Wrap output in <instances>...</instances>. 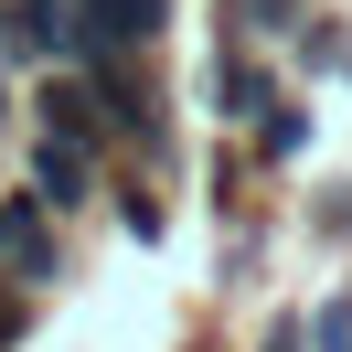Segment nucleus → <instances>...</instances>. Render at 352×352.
Returning a JSON list of instances; mask_svg holds the SVG:
<instances>
[{"instance_id":"1","label":"nucleus","mask_w":352,"mask_h":352,"mask_svg":"<svg viewBox=\"0 0 352 352\" xmlns=\"http://www.w3.org/2000/svg\"><path fill=\"white\" fill-rule=\"evenodd\" d=\"M22 192L43 203L54 224H86L96 203H107V150H86V139H54V129H32V150H22Z\"/></svg>"},{"instance_id":"2","label":"nucleus","mask_w":352,"mask_h":352,"mask_svg":"<svg viewBox=\"0 0 352 352\" xmlns=\"http://www.w3.org/2000/svg\"><path fill=\"white\" fill-rule=\"evenodd\" d=\"M160 32H171V0H75L65 65H129V54H160Z\"/></svg>"},{"instance_id":"3","label":"nucleus","mask_w":352,"mask_h":352,"mask_svg":"<svg viewBox=\"0 0 352 352\" xmlns=\"http://www.w3.org/2000/svg\"><path fill=\"white\" fill-rule=\"evenodd\" d=\"M75 267V245H65V224L43 214V203L32 192H0V278L11 288H32V299H43L54 278H65Z\"/></svg>"},{"instance_id":"4","label":"nucleus","mask_w":352,"mask_h":352,"mask_svg":"<svg viewBox=\"0 0 352 352\" xmlns=\"http://www.w3.org/2000/svg\"><path fill=\"white\" fill-rule=\"evenodd\" d=\"M203 86H214V118H224V129H235V139L256 129L267 107H288V75L267 65L256 43H214V75H203Z\"/></svg>"},{"instance_id":"5","label":"nucleus","mask_w":352,"mask_h":352,"mask_svg":"<svg viewBox=\"0 0 352 352\" xmlns=\"http://www.w3.org/2000/svg\"><path fill=\"white\" fill-rule=\"evenodd\" d=\"M75 54V0H0V65L54 75Z\"/></svg>"},{"instance_id":"6","label":"nucleus","mask_w":352,"mask_h":352,"mask_svg":"<svg viewBox=\"0 0 352 352\" xmlns=\"http://www.w3.org/2000/svg\"><path fill=\"white\" fill-rule=\"evenodd\" d=\"M107 203H118V224H129L139 245H160L171 203H160V171H150V160H107Z\"/></svg>"},{"instance_id":"7","label":"nucleus","mask_w":352,"mask_h":352,"mask_svg":"<svg viewBox=\"0 0 352 352\" xmlns=\"http://www.w3.org/2000/svg\"><path fill=\"white\" fill-rule=\"evenodd\" d=\"M299 22H309V0H224V43H256V54L299 43Z\"/></svg>"},{"instance_id":"8","label":"nucleus","mask_w":352,"mask_h":352,"mask_svg":"<svg viewBox=\"0 0 352 352\" xmlns=\"http://www.w3.org/2000/svg\"><path fill=\"white\" fill-rule=\"evenodd\" d=\"M288 65H299V75H352V22H342V11H309L299 43H288Z\"/></svg>"},{"instance_id":"9","label":"nucleus","mask_w":352,"mask_h":352,"mask_svg":"<svg viewBox=\"0 0 352 352\" xmlns=\"http://www.w3.org/2000/svg\"><path fill=\"white\" fill-rule=\"evenodd\" d=\"M245 150H256V160H299V150H309V107H299V96H288V107H267L256 129H245Z\"/></svg>"},{"instance_id":"10","label":"nucleus","mask_w":352,"mask_h":352,"mask_svg":"<svg viewBox=\"0 0 352 352\" xmlns=\"http://www.w3.org/2000/svg\"><path fill=\"white\" fill-rule=\"evenodd\" d=\"M309 352H352V288H331V299L309 309Z\"/></svg>"},{"instance_id":"11","label":"nucleus","mask_w":352,"mask_h":352,"mask_svg":"<svg viewBox=\"0 0 352 352\" xmlns=\"http://www.w3.org/2000/svg\"><path fill=\"white\" fill-rule=\"evenodd\" d=\"M309 224H320V235H342V245H352V182H331V192L309 203Z\"/></svg>"},{"instance_id":"12","label":"nucleus","mask_w":352,"mask_h":352,"mask_svg":"<svg viewBox=\"0 0 352 352\" xmlns=\"http://www.w3.org/2000/svg\"><path fill=\"white\" fill-rule=\"evenodd\" d=\"M22 107H32V96H22V65H0V139L22 129Z\"/></svg>"},{"instance_id":"13","label":"nucleus","mask_w":352,"mask_h":352,"mask_svg":"<svg viewBox=\"0 0 352 352\" xmlns=\"http://www.w3.org/2000/svg\"><path fill=\"white\" fill-rule=\"evenodd\" d=\"M256 352H309V320H267V342Z\"/></svg>"}]
</instances>
